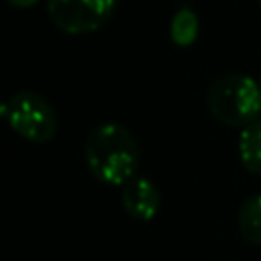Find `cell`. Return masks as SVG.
<instances>
[{"mask_svg": "<svg viewBox=\"0 0 261 261\" xmlns=\"http://www.w3.org/2000/svg\"><path fill=\"white\" fill-rule=\"evenodd\" d=\"M114 4L116 0H47V12L63 33L86 35L110 18Z\"/></svg>", "mask_w": 261, "mask_h": 261, "instance_id": "4", "label": "cell"}, {"mask_svg": "<svg viewBox=\"0 0 261 261\" xmlns=\"http://www.w3.org/2000/svg\"><path fill=\"white\" fill-rule=\"evenodd\" d=\"M208 108L212 116L230 126H247L261 112V88L243 73L218 77L208 90Z\"/></svg>", "mask_w": 261, "mask_h": 261, "instance_id": "2", "label": "cell"}, {"mask_svg": "<svg viewBox=\"0 0 261 261\" xmlns=\"http://www.w3.org/2000/svg\"><path fill=\"white\" fill-rule=\"evenodd\" d=\"M2 114L8 126L31 143H47L55 137L57 118L49 102L39 96L37 92L22 90L10 96L4 106Z\"/></svg>", "mask_w": 261, "mask_h": 261, "instance_id": "3", "label": "cell"}, {"mask_svg": "<svg viewBox=\"0 0 261 261\" xmlns=\"http://www.w3.org/2000/svg\"><path fill=\"white\" fill-rule=\"evenodd\" d=\"M84 159L90 173L106 186L128 184L141 165L135 137L118 122H102L88 135Z\"/></svg>", "mask_w": 261, "mask_h": 261, "instance_id": "1", "label": "cell"}, {"mask_svg": "<svg viewBox=\"0 0 261 261\" xmlns=\"http://www.w3.org/2000/svg\"><path fill=\"white\" fill-rule=\"evenodd\" d=\"M122 206L126 214L137 220H153L161 206V194L157 186L147 177H133L122 186Z\"/></svg>", "mask_w": 261, "mask_h": 261, "instance_id": "5", "label": "cell"}, {"mask_svg": "<svg viewBox=\"0 0 261 261\" xmlns=\"http://www.w3.org/2000/svg\"><path fill=\"white\" fill-rule=\"evenodd\" d=\"M198 37V18L192 8L181 6L171 20V41L179 47H188Z\"/></svg>", "mask_w": 261, "mask_h": 261, "instance_id": "8", "label": "cell"}, {"mask_svg": "<svg viewBox=\"0 0 261 261\" xmlns=\"http://www.w3.org/2000/svg\"><path fill=\"white\" fill-rule=\"evenodd\" d=\"M259 88H261V80H259Z\"/></svg>", "mask_w": 261, "mask_h": 261, "instance_id": "10", "label": "cell"}, {"mask_svg": "<svg viewBox=\"0 0 261 261\" xmlns=\"http://www.w3.org/2000/svg\"><path fill=\"white\" fill-rule=\"evenodd\" d=\"M237 222L241 234L249 243L261 245V194H255L241 204Z\"/></svg>", "mask_w": 261, "mask_h": 261, "instance_id": "7", "label": "cell"}, {"mask_svg": "<svg viewBox=\"0 0 261 261\" xmlns=\"http://www.w3.org/2000/svg\"><path fill=\"white\" fill-rule=\"evenodd\" d=\"M257 2H259V4H261V0H257Z\"/></svg>", "mask_w": 261, "mask_h": 261, "instance_id": "11", "label": "cell"}, {"mask_svg": "<svg viewBox=\"0 0 261 261\" xmlns=\"http://www.w3.org/2000/svg\"><path fill=\"white\" fill-rule=\"evenodd\" d=\"M10 6H14V8H29V6H33V4H37L39 0H6Z\"/></svg>", "mask_w": 261, "mask_h": 261, "instance_id": "9", "label": "cell"}, {"mask_svg": "<svg viewBox=\"0 0 261 261\" xmlns=\"http://www.w3.org/2000/svg\"><path fill=\"white\" fill-rule=\"evenodd\" d=\"M241 163L251 173H261V118L243 126L239 137Z\"/></svg>", "mask_w": 261, "mask_h": 261, "instance_id": "6", "label": "cell"}]
</instances>
